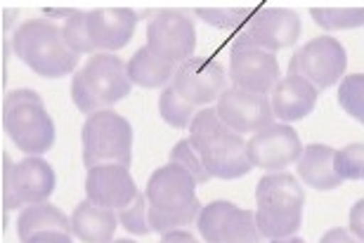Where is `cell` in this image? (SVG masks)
Returning a JSON list of instances; mask_svg holds the SVG:
<instances>
[{
  "mask_svg": "<svg viewBox=\"0 0 364 243\" xmlns=\"http://www.w3.org/2000/svg\"><path fill=\"white\" fill-rule=\"evenodd\" d=\"M140 194L128 168L123 166H95L85 175V196L95 205L109 210H121Z\"/></svg>",
  "mask_w": 364,
  "mask_h": 243,
  "instance_id": "obj_18",
  "label": "cell"
},
{
  "mask_svg": "<svg viewBox=\"0 0 364 243\" xmlns=\"http://www.w3.org/2000/svg\"><path fill=\"white\" fill-rule=\"evenodd\" d=\"M348 230L353 237H358L364 241V198H360L358 203L350 208V220H348Z\"/></svg>",
  "mask_w": 364,
  "mask_h": 243,
  "instance_id": "obj_32",
  "label": "cell"
},
{
  "mask_svg": "<svg viewBox=\"0 0 364 243\" xmlns=\"http://www.w3.org/2000/svg\"><path fill=\"white\" fill-rule=\"evenodd\" d=\"M62 36L67 40V45L74 50L76 55H95L97 50L92 48L90 36H88V26H85V14L78 10H71V14L67 17L62 26Z\"/></svg>",
  "mask_w": 364,
  "mask_h": 243,
  "instance_id": "obj_29",
  "label": "cell"
},
{
  "mask_svg": "<svg viewBox=\"0 0 364 243\" xmlns=\"http://www.w3.org/2000/svg\"><path fill=\"white\" fill-rule=\"evenodd\" d=\"M348 66V55L343 45L331 38V36H319V38L305 43L298 53L291 57L289 73L291 76H301L308 83H312L317 90L336 85L343 80Z\"/></svg>",
  "mask_w": 364,
  "mask_h": 243,
  "instance_id": "obj_9",
  "label": "cell"
},
{
  "mask_svg": "<svg viewBox=\"0 0 364 243\" xmlns=\"http://www.w3.org/2000/svg\"><path fill=\"white\" fill-rule=\"evenodd\" d=\"M159 114H161V119L168 125H173V128L185 130L192 125L194 116L199 112H196V107L189 104L182 94H178L176 87L168 85V87H164L161 97H159Z\"/></svg>",
  "mask_w": 364,
  "mask_h": 243,
  "instance_id": "obj_25",
  "label": "cell"
},
{
  "mask_svg": "<svg viewBox=\"0 0 364 243\" xmlns=\"http://www.w3.org/2000/svg\"><path fill=\"white\" fill-rule=\"evenodd\" d=\"M112 243H135V241H130V239H119V241H112Z\"/></svg>",
  "mask_w": 364,
  "mask_h": 243,
  "instance_id": "obj_37",
  "label": "cell"
},
{
  "mask_svg": "<svg viewBox=\"0 0 364 243\" xmlns=\"http://www.w3.org/2000/svg\"><path fill=\"white\" fill-rule=\"evenodd\" d=\"M220 121L228 125L230 130L239 132V135H256L258 130L267 128L274 121L272 114V102L267 99V94H256V92H246L239 87H228L215 107Z\"/></svg>",
  "mask_w": 364,
  "mask_h": 243,
  "instance_id": "obj_15",
  "label": "cell"
},
{
  "mask_svg": "<svg viewBox=\"0 0 364 243\" xmlns=\"http://www.w3.org/2000/svg\"><path fill=\"white\" fill-rule=\"evenodd\" d=\"M310 14L324 31H348L364 26V7H312Z\"/></svg>",
  "mask_w": 364,
  "mask_h": 243,
  "instance_id": "obj_24",
  "label": "cell"
},
{
  "mask_svg": "<svg viewBox=\"0 0 364 243\" xmlns=\"http://www.w3.org/2000/svg\"><path fill=\"white\" fill-rule=\"evenodd\" d=\"M137 12L130 7H97L85 12V26H88L90 43L97 53H119L126 48L135 33Z\"/></svg>",
  "mask_w": 364,
  "mask_h": 243,
  "instance_id": "obj_17",
  "label": "cell"
},
{
  "mask_svg": "<svg viewBox=\"0 0 364 243\" xmlns=\"http://www.w3.org/2000/svg\"><path fill=\"white\" fill-rule=\"evenodd\" d=\"M272 243H305V241L298 237H291V239H282V241H272Z\"/></svg>",
  "mask_w": 364,
  "mask_h": 243,
  "instance_id": "obj_36",
  "label": "cell"
},
{
  "mask_svg": "<svg viewBox=\"0 0 364 243\" xmlns=\"http://www.w3.org/2000/svg\"><path fill=\"white\" fill-rule=\"evenodd\" d=\"M305 191L289 173H267L256 187V222L263 239L282 241L301 230Z\"/></svg>",
  "mask_w": 364,
  "mask_h": 243,
  "instance_id": "obj_3",
  "label": "cell"
},
{
  "mask_svg": "<svg viewBox=\"0 0 364 243\" xmlns=\"http://www.w3.org/2000/svg\"><path fill=\"white\" fill-rule=\"evenodd\" d=\"M194 14L206 24L232 31V28L244 26L251 19V7H196Z\"/></svg>",
  "mask_w": 364,
  "mask_h": 243,
  "instance_id": "obj_26",
  "label": "cell"
},
{
  "mask_svg": "<svg viewBox=\"0 0 364 243\" xmlns=\"http://www.w3.org/2000/svg\"><path fill=\"white\" fill-rule=\"evenodd\" d=\"M3 171V205L5 210L26 208L33 203H46L55 191V171L41 156H26L12 163L5 156Z\"/></svg>",
  "mask_w": 364,
  "mask_h": 243,
  "instance_id": "obj_8",
  "label": "cell"
},
{
  "mask_svg": "<svg viewBox=\"0 0 364 243\" xmlns=\"http://www.w3.org/2000/svg\"><path fill=\"white\" fill-rule=\"evenodd\" d=\"M26 243H74V241H71V234L67 232H43L31 237Z\"/></svg>",
  "mask_w": 364,
  "mask_h": 243,
  "instance_id": "obj_33",
  "label": "cell"
},
{
  "mask_svg": "<svg viewBox=\"0 0 364 243\" xmlns=\"http://www.w3.org/2000/svg\"><path fill=\"white\" fill-rule=\"evenodd\" d=\"M147 48L164 62L176 66L187 62L196 48L192 17L180 10H159L147 24Z\"/></svg>",
  "mask_w": 364,
  "mask_h": 243,
  "instance_id": "obj_12",
  "label": "cell"
},
{
  "mask_svg": "<svg viewBox=\"0 0 364 243\" xmlns=\"http://www.w3.org/2000/svg\"><path fill=\"white\" fill-rule=\"evenodd\" d=\"M159 243H199V241H196V237H192V234L185 232V230H176V232L164 234Z\"/></svg>",
  "mask_w": 364,
  "mask_h": 243,
  "instance_id": "obj_35",
  "label": "cell"
},
{
  "mask_svg": "<svg viewBox=\"0 0 364 243\" xmlns=\"http://www.w3.org/2000/svg\"><path fill=\"white\" fill-rule=\"evenodd\" d=\"M301 36V17L284 7H260L239 28L235 45H249L267 53L291 48Z\"/></svg>",
  "mask_w": 364,
  "mask_h": 243,
  "instance_id": "obj_11",
  "label": "cell"
},
{
  "mask_svg": "<svg viewBox=\"0 0 364 243\" xmlns=\"http://www.w3.org/2000/svg\"><path fill=\"white\" fill-rule=\"evenodd\" d=\"M246 153L253 168H263L267 173H279L282 168L291 166L301 158L303 146L298 132L287 123H272L258 130L249 142Z\"/></svg>",
  "mask_w": 364,
  "mask_h": 243,
  "instance_id": "obj_13",
  "label": "cell"
},
{
  "mask_svg": "<svg viewBox=\"0 0 364 243\" xmlns=\"http://www.w3.org/2000/svg\"><path fill=\"white\" fill-rule=\"evenodd\" d=\"M319 90L312 83H308L301 76H289L282 78L272 90V114L274 119L284 123L301 121L305 116L312 114V109L317 104Z\"/></svg>",
  "mask_w": 364,
  "mask_h": 243,
  "instance_id": "obj_19",
  "label": "cell"
},
{
  "mask_svg": "<svg viewBox=\"0 0 364 243\" xmlns=\"http://www.w3.org/2000/svg\"><path fill=\"white\" fill-rule=\"evenodd\" d=\"M151 232L168 234L196 222L203 205L196 198V182L185 168L168 163L156 168L147 182Z\"/></svg>",
  "mask_w": 364,
  "mask_h": 243,
  "instance_id": "obj_1",
  "label": "cell"
},
{
  "mask_svg": "<svg viewBox=\"0 0 364 243\" xmlns=\"http://www.w3.org/2000/svg\"><path fill=\"white\" fill-rule=\"evenodd\" d=\"M119 222L123 230H128L130 234H137V237H144V234L151 232L149 227V205H147V196L137 194L133 201H130L126 208H121L116 212Z\"/></svg>",
  "mask_w": 364,
  "mask_h": 243,
  "instance_id": "obj_28",
  "label": "cell"
},
{
  "mask_svg": "<svg viewBox=\"0 0 364 243\" xmlns=\"http://www.w3.org/2000/svg\"><path fill=\"white\" fill-rule=\"evenodd\" d=\"M130 83L126 64L121 57L109 53H95L81 71L71 80V99L83 114H97L114 107L116 102L130 94Z\"/></svg>",
  "mask_w": 364,
  "mask_h": 243,
  "instance_id": "obj_5",
  "label": "cell"
},
{
  "mask_svg": "<svg viewBox=\"0 0 364 243\" xmlns=\"http://www.w3.org/2000/svg\"><path fill=\"white\" fill-rule=\"evenodd\" d=\"M43 232L71 234V220L64 215L60 208L50 205L48 201L26 205V208L19 212V220H17V234H19L21 243H26L31 237L43 234Z\"/></svg>",
  "mask_w": 364,
  "mask_h": 243,
  "instance_id": "obj_23",
  "label": "cell"
},
{
  "mask_svg": "<svg viewBox=\"0 0 364 243\" xmlns=\"http://www.w3.org/2000/svg\"><path fill=\"white\" fill-rule=\"evenodd\" d=\"M319 243H358V241H355V237L348 230H343V227H336V230L326 232L324 237L319 239Z\"/></svg>",
  "mask_w": 364,
  "mask_h": 243,
  "instance_id": "obj_34",
  "label": "cell"
},
{
  "mask_svg": "<svg viewBox=\"0 0 364 243\" xmlns=\"http://www.w3.org/2000/svg\"><path fill=\"white\" fill-rule=\"evenodd\" d=\"M14 55L43 78H62L74 73L78 55L67 45L62 28L50 19H26L12 36Z\"/></svg>",
  "mask_w": 364,
  "mask_h": 243,
  "instance_id": "obj_4",
  "label": "cell"
},
{
  "mask_svg": "<svg viewBox=\"0 0 364 243\" xmlns=\"http://www.w3.org/2000/svg\"><path fill=\"white\" fill-rule=\"evenodd\" d=\"M126 69H128L130 83H135L140 87H149V90H156V87H168V83H173V76H176L178 66L171 64V62L159 60V57L151 55V50L144 45L130 57Z\"/></svg>",
  "mask_w": 364,
  "mask_h": 243,
  "instance_id": "obj_22",
  "label": "cell"
},
{
  "mask_svg": "<svg viewBox=\"0 0 364 243\" xmlns=\"http://www.w3.org/2000/svg\"><path fill=\"white\" fill-rule=\"evenodd\" d=\"M171 163L185 168V171L194 178L196 184H206L210 180V175H208L206 168H203L199 153H196L192 142H189V137L187 139H180V142L171 149Z\"/></svg>",
  "mask_w": 364,
  "mask_h": 243,
  "instance_id": "obj_30",
  "label": "cell"
},
{
  "mask_svg": "<svg viewBox=\"0 0 364 243\" xmlns=\"http://www.w3.org/2000/svg\"><path fill=\"white\" fill-rule=\"evenodd\" d=\"M333 166L343 180H364V144H348L338 149Z\"/></svg>",
  "mask_w": 364,
  "mask_h": 243,
  "instance_id": "obj_31",
  "label": "cell"
},
{
  "mask_svg": "<svg viewBox=\"0 0 364 243\" xmlns=\"http://www.w3.org/2000/svg\"><path fill=\"white\" fill-rule=\"evenodd\" d=\"M201 239L206 243H260L256 212L230 201H210L196 217Z\"/></svg>",
  "mask_w": 364,
  "mask_h": 243,
  "instance_id": "obj_10",
  "label": "cell"
},
{
  "mask_svg": "<svg viewBox=\"0 0 364 243\" xmlns=\"http://www.w3.org/2000/svg\"><path fill=\"white\" fill-rule=\"evenodd\" d=\"M230 78L239 90L267 94L279 83V62H277L274 53H267V50L232 45Z\"/></svg>",
  "mask_w": 364,
  "mask_h": 243,
  "instance_id": "obj_16",
  "label": "cell"
},
{
  "mask_svg": "<svg viewBox=\"0 0 364 243\" xmlns=\"http://www.w3.org/2000/svg\"><path fill=\"white\" fill-rule=\"evenodd\" d=\"M338 104L364 125V73H350L338 85Z\"/></svg>",
  "mask_w": 364,
  "mask_h": 243,
  "instance_id": "obj_27",
  "label": "cell"
},
{
  "mask_svg": "<svg viewBox=\"0 0 364 243\" xmlns=\"http://www.w3.org/2000/svg\"><path fill=\"white\" fill-rule=\"evenodd\" d=\"M69 220L71 234L83 243H112L116 225H119V217H116L114 210L95 205L88 198L76 205Z\"/></svg>",
  "mask_w": 364,
  "mask_h": 243,
  "instance_id": "obj_20",
  "label": "cell"
},
{
  "mask_svg": "<svg viewBox=\"0 0 364 243\" xmlns=\"http://www.w3.org/2000/svg\"><path fill=\"white\" fill-rule=\"evenodd\" d=\"M83 163L95 166H130L133 158V128L121 114L105 109L83 123Z\"/></svg>",
  "mask_w": 364,
  "mask_h": 243,
  "instance_id": "obj_7",
  "label": "cell"
},
{
  "mask_svg": "<svg viewBox=\"0 0 364 243\" xmlns=\"http://www.w3.org/2000/svg\"><path fill=\"white\" fill-rule=\"evenodd\" d=\"M189 142L210 178L237 180L251 173L246 139L220 121L215 109H201L189 125Z\"/></svg>",
  "mask_w": 364,
  "mask_h": 243,
  "instance_id": "obj_2",
  "label": "cell"
},
{
  "mask_svg": "<svg viewBox=\"0 0 364 243\" xmlns=\"http://www.w3.org/2000/svg\"><path fill=\"white\" fill-rule=\"evenodd\" d=\"M333 156H336V149H331L326 144L305 146L301 158H298V175H301V180L317 191H331L341 187L343 178L336 173Z\"/></svg>",
  "mask_w": 364,
  "mask_h": 243,
  "instance_id": "obj_21",
  "label": "cell"
},
{
  "mask_svg": "<svg viewBox=\"0 0 364 243\" xmlns=\"http://www.w3.org/2000/svg\"><path fill=\"white\" fill-rule=\"evenodd\" d=\"M3 128L14 146L26 156H43L55 144V123L41 94L33 90H12L3 102Z\"/></svg>",
  "mask_w": 364,
  "mask_h": 243,
  "instance_id": "obj_6",
  "label": "cell"
},
{
  "mask_svg": "<svg viewBox=\"0 0 364 243\" xmlns=\"http://www.w3.org/2000/svg\"><path fill=\"white\" fill-rule=\"evenodd\" d=\"M173 87L189 104L206 107L210 102L220 99V94L228 90V76H225V69L215 60L189 57L187 62H182L176 69Z\"/></svg>",
  "mask_w": 364,
  "mask_h": 243,
  "instance_id": "obj_14",
  "label": "cell"
}]
</instances>
